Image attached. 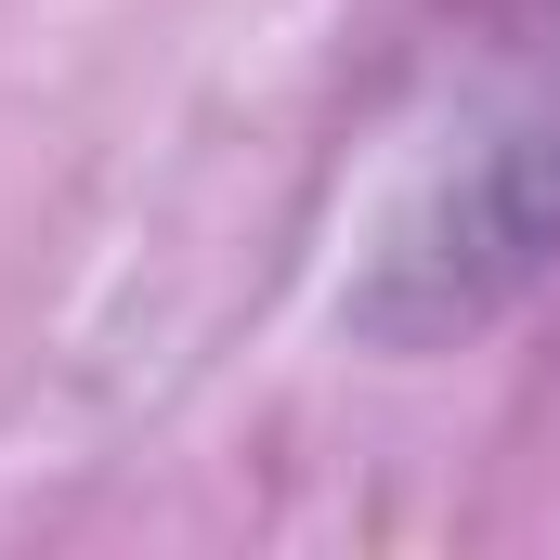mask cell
Wrapping results in <instances>:
<instances>
[{
	"mask_svg": "<svg viewBox=\"0 0 560 560\" xmlns=\"http://www.w3.org/2000/svg\"><path fill=\"white\" fill-rule=\"evenodd\" d=\"M548 261H560V13L495 52L469 118L405 170L339 313L392 352H430V339L495 326Z\"/></svg>",
	"mask_w": 560,
	"mask_h": 560,
	"instance_id": "1",
	"label": "cell"
}]
</instances>
